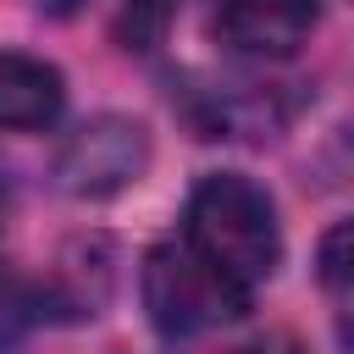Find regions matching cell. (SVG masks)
<instances>
[{"label": "cell", "mask_w": 354, "mask_h": 354, "mask_svg": "<svg viewBox=\"0 0 354 354\" xmlns=\"http://www.w3.org/2000/svg\"><path fill=\"white\" fill-rule=\"evenodd\" d=\"M0 232H6V188H0Z\"/></svg>", "instance_id": "cell-10"}, {"label": "cell", "mask_w": 354, "mask_h": 354, "mask_svg": "<svg viewBox=\"0 0 354 354\" xmlns=\"http://www.w3.org/2000/svg\"><path fill=\"white\" fill-rule=\"evenodd\" d=\"M183 243H194L205 260H216L227 277H238L243 288L271 282V271L282 266V221H277V199L243 177V171H205L188 188L183 205Z\"/></svg>", "instance_id": "cell-1"}, {"label": "cell", "mask_w": 354, "mask_h": 354, "mask_svg": "<svg viewBox=\"0 0 354 354\" xmlns=\"http://www.w3.org/2000/svg\"><path fill=\"white\" fill-rule=\"evenodd\" d=\"M288 88L293 83H210L194 94L188 116L199 138H271L299 111V94Z\"/></svg>", "instance_id": "cell-5"}, {"label": "cell", "mask_w": 354, "mask_h": 354, "mask_svg": "<svg viewBox=\"0 0 354 354\" xmlns=\"http://www.w3.org/2000/svg\"><path fill=\"white\" fill-rule=\"evenodd\" d=\"M138 293H144V315L160 337L183 343L199 332H216L227 321H238L254 304V288H243L238 277H227L216 260H205L194 243L166 238L144 254L138 271Z\"/></svg>", "instance_id": "cell-2"}, {"label": "cell", "mask_w": 354, "mask_h": 354, "mask_svg": "<svg viewBox=\"0 0 354 354\" xmlns=\"http://www.w3.org/2000/svg\"><path fill=\"white\" fill-rule=\"evenodd\" d=\"M44 321H55V310H50V288L33 282V277L0 271V354L22 348V337L39 332Z\"/></svg>", "instance_id": "cell-7"}, {"label": "cell", "mask_w": 354, "mask_h": 354, "mask_svg": "<svg viewBox=\"0 0 354 354\" xmlns=\"http://www.w3.org/2000/svg\"><path fill=\"white\" fill-rule=\"evenodd\" d=\"M155 138L127 111H100L83 127H72L50 160V177L66 199H116L149 171Z\"/></svg>", "instance_id": "cell-3"}, {"label": "cell", "mask_w": 354, "mask_h": 354, "mask_svg": "<svg viewBox=\"0 0 354 354\" xmlns=\"http://www.w3.org/2000/svg\"><path fill=\"white\" fill-rule=\"evenodd\" d=\"M321 22V0H221L210 17L216 44L243 61H288L310 44Z\"/></svg>", "instance_id": "cell-4"}, {"label": "cell", "mask_w": 354, "mask_h": 354, "mask_svg": "<svg viewBox=\"0 0 354 354\" xmlns=\"http://www.w3.org/2000/svg\"><path fill=\"white\" fill-rule=\"evenodd\" d=\"M66 111V77L55 61L28 50H0V127L6 133H44Z\"/></svg>", "instance_id": "cell-6"}, {"label": "cell", "mask_w": 354, "mask_h": 354, "mask_svg": "<svg viewBox=\"0 0 354 354\" xmlns=\"http://www.w3.org/2000/svg\"><path fill=\"white\" fill-rule=\"evenodd\" d=\"M232 354H310V348H304L299 337H282V332H277V337H254V343H243V348H232Z\"/></svg>", "instance_id": "cell-9"}, {"label": "cell", "mask_w": 354, "mask_h": 354, "mask_svg": "<svg viewBox=\"0 0 354 354\" xmlns=\"http://www.w3.org/2000/svg\"><path fill=\"white\" fill-rule=\"evenodd\" d=\"M315 282H321V293L343 315H354V216L321 232V243H315Z\"/></svg>", "instance_id": "cell-8"}]
</instances>
